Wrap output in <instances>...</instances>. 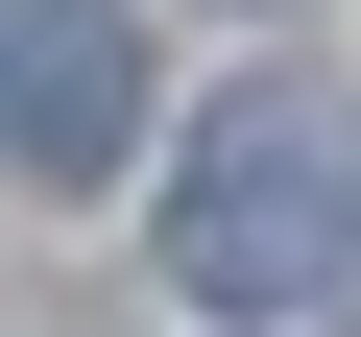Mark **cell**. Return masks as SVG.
<instances>
[{
    "instance_id": "6da1fadb",
    "label": "cell",
    "mask_w": 361,
    "mask_h": 337,
    "mask_svg": "<svg viewBox=\"0 0 361 337\" xmlns=\"http://www.w3.org/2000/svg\"><path fill=\"white\" fill-rule=\"evenodd\" d=\"M361 265V97L337 73H241L169 168V289L193 313H313Z\"/></svg>"
},
{
    "instance_id": "7a4b0ae2",
    "label": "cell",
    "mask_w": 361,
    "mask_h": 337,
    "mask_svg": "<svg viewBox=\"0 0 361 337\" xmlns=\"http://www.w3.org/2000/svg\"><path fill=\"white\" fill-rule=\"evenodd\" d=\"M0 168H25L49 217L145 168V25L121 0H25V25H0Z\"/></svg>"
}]
</instances>
